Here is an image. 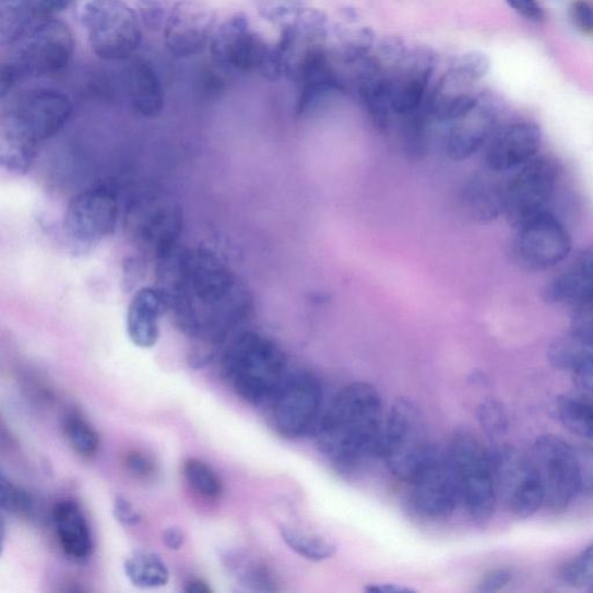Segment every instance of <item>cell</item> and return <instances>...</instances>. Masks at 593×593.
<instances>
[{
  "instance_id": "cell-4",
  "label": "cell",
  "mask_w": 593,
  "mask_h": 593,
  "mask_svg": "<svg viewBox=\"0 0 593 593\" xmlns=\"http://www.w3.org/2000/svg\"><path fill=\"white\" fill-rule=\"evenodd\" d=\"M221 373L238 396L259 406L270 403L289 372L288 361L273 340L244 332L224 352Z\"/></svg>"
},
{
  "instance_id": "cell-44",
  "label": "cell",
  "mask_w": 593,
  "mask_h": 593,
  "mask_svg": "<svg viewBox=\"0 0 593 593\" xmlns=\"http://www.w3.org/2000/svg\"><path fill=\"white\" fill-rule=\"evenodd\" d=\"M506 3L529 22L542 23L545 19L544 9L538 0H506Z\"/></svg>"
},
{
  "instance_id": "cell-24",
  "label": "cell",
  "mask_w": 593,
  "mask_h": 593,
  "mask_svg": "<svg viewBox=\"0 0 593 593\" xmlns=\"http://www.w3.org/2000/svg\"><path fill=\"white\" fill-rule=\"evenodd\" d=\"M548 303L569 305L571 308L593 297V250L584 252L576 263L557 277L544 290Z\"/></svg>"
},
{
  "instance_id": "cell-43",
  "label": "cell",
  "mask_w": 593,
  "mask_h": 593,
  "mask_svg": "<svg viewBox=\"0 0 593 593\" xmlns=\"http://www.w3.org/2000/svg\"><path fill=\"white\" fill-rule=\"evenodd\" d=\"M75 0H31L36 21H48L55 15L67 11Z\"/></svg>"
},
{
  "instance_id": "cell-17",
  "label": "cell",
  "mask_w": 593,
  "mask_h": 593,
  "mask_svg": "<svg viewBox=\"0 0 593 593\" xmlns=\"http://www.w3.org/2000/svg\"><path fill=\"white\" fill-rule=\"evenodd\" d=\"M215 17L197 0H180L169 10L164 27L165 46L177 59L202 52L212 43Z\"/></svg>"
},
{
  "instance_id": "cell-8",
  "label": "cell",
  "mask_w": 593,
  "mask_h": 593,
  "mask_svg": "<svg viewBox=\"0 0 593 593\" xmlns=\"http://www.w3.org/2000/svg\"><path fill=\"white\" fill-rule=\"evenodd\" d=\"M74 38L70 27L56 19L33 26L14 46L10 61L23 79H48L61 74L72 61Z\"/></svg>"
},
{
  "instance_id": "cell-39",
  "label": "cell",
  "mask_w": 593,
  "mask_h": 593,
  "mask_svg": "<svg viewBox=\"0 0 593 593\" xmlns=\"http://www.w3.org/2000/svg\"><path fill=\"white\" fill-rule=\"evenodd\" d=\"M570 332L593 341V297L572 308Z\"/></svg>"
},
{
  "instance_id": "cell-11",
  "label": "cell",
  "mask_w": 593,
  "mask_h": 593,
  "mask_svg": "<svg viewBox=\"0 0 593 593\" xmlns=\"http://www.w3.org/2000/svg\"><path fill=\"white\" fill-rule=\"evenodd\" d=\"M119 215V200L110 188H87L68 205L64 220L67 237L76 251L87 252L114 234Z\"/></svg>"
},
{
  "instance_id": "cell-30",
  "label": "cell",
  "mask_w": 593,
  "mask_h": 593,
  "mask_svg": "<svg viewBox=\"0 0 593 593\" xmlns=\"http://www.w3.org/2000/svg\"><path fill=\"white\" fill-rule=\"evenodd\" d=\"M558 416L562 425L572 434L593 442V399L579 395L559 398Z\"/></svg>"
},
{
  "instance_id": "cell-1",
  "label": "cell",
  "mask_w": 593,
  "mask_h": 593,
  "mask_svg": "<svg viewBox=\"0 0 593 593\" xmlns=\"http://www.w3.org/2000/svg\"><path fill=\"white\" fill-rule=\"evenodd\" d=\"M167 309L179 330L193 340L194 367L205 366L250 311L238 277L207 250L174 251L161 259Z\"/></svg>"
},
{
  "instance_id": "cell-29",
  "label": "cell",
  "mask_w": 593,
  "mask_h": 593,
  "mask_svg": "<svg viewBox=\"0 0 593 593\" xmlns=\"http://www.w3.org/2000/svg\"><path fill=\"white\" fill-rule=\"evenodd\" d=\"M280 533L283 542L298 556L310 561H323L332 558L336 546L321 535L294 525H282Z\"/></svg>"
},
{
  "instance_id": "cell-41",
  "label": "cell",
  "mask_w": 593,
  "mask_h": 593,
  "mask_svg": "<svg viewBox=\"0 0 593 593\" xmlns=\"http://www.w3.org/2000/svg\"><path fill=\"white\" fill-rule=\"evenodd\" d=\"M569 19L573 27L584 35H593V5L588 0H572Z\"/></svg>"
},
{
  "instance_id": "cell-28",
  "label": "cell",
  "mask_w": 593,
  "mask_h": 593,
  "mask_svg": "<svg viewBox=\"0 0 593 593\" xmlns=\"http://www.w3.org/2000/svg\"><path fill=\"white\" fill-rule=\"evenodd\" d=\"M124 573L129 582L140 589H158L169 581L166 564L155 553L135 552L126 560Z\"/></svg>"
},
{
  "instance_id": "cell-23",
  "label": "cell",
  "mask_w": 593,
  "mask_h": 593,
  "mask_svg": "<svg viewBox=\"0 0 593 593\" xmlns=\"http://www.w3.org/2000/svg\"><path fill=\"white\" fill-rule=\"evenodd\" d=\"M59 542L68 558L83 562L91 557L93 543L90 526L79 505L63 501L52 511Z\"/></svg>"
},
{
  "instance_id": "cell-37",
  "label": "cell",
  "mask_w": 593,
  "mask_h": 593,
  "mask_svg": "<svg viewBox=\"0 0 593 593\" xmlns=\"http://www.w3.org/2000/svg\"><path fill=\"white\" fill-rule=\"evenodd\" d=\"M0 502H2V508L7 511L27 515V518L32 514L34 509L29 494L14 486L7 479L5 475H3L2 481H0Z\"/></svg>"
},
{
  "instance_id": "cell-33",
  "label": "cell",
  "mask_w": 593,
  "mask_h": 593,
  "mask_svg": "<svg viewBox=\"0 0 593 593\" xmlns=\"http://www.w3.org/2000/svg\"><path fill=\"white\" fill-rule=\"evenodd\" d=\"M490 70L489 57L483 51H466L455 57L449 73L464 84L485 79Z\"/></svg>"
},
{
  "instance_id": "cell-12",
  "label": "cell",
  "mask_w": 593,
  "mask_h": 593,
  "mask_svg": "<svg viewBox=\"0 0 593 593\" xmlns=\"http://www.w3.org/2000/svg\"><path fill=\"white\" fill-rule=\"evenodd\" d=\"M272 49L263 38L252 31L244 13H237L222 24L210 43V54L215 66L228 74H253L263 76L270 63Z\"/></svg>"
},
{
  "instance_id": "cell-5",
  "label": "cell",
  "mask_w": 593,
  "mask_h": 593,
  "mask_svg": "<svg viewBox=\"0 0 593 593\" xmlns=\"http://www.w3.org/2000/svg\"><path fill=\"white\" fill-rule=\"evenodd\" d=\"M434 447L418 406L411 399H398L386 419L375 456L382 459L398 479L410 483Z\"/></svg>"
},
{
  "instance_id": "cell-18",
  "label": "cell",
  "mask_w": 593,
  "mask_h": 593,
  "mask_svg": "<svg viewBox=\"0 0 593 593\" xmlns=\"http://www.w3.org/2000/svg\"><path fill=\"white\" fill-rule=\"evenodd\" d=\"M133 237L159 260L174 251L182 229V216L175 203L149 200L133 213Z\"/></svg>"
},
{
  "instance_id": "cell-22",
  "label": "cell",
  "mask_w": 593,
  "mask_h": 593,
  "mask_svg": "<svg viewBox=\"0 0 593 593\" xmlns=\"http://www.w3.org/2000/svg\"><path fill=\"white\" fill-rule=\"evenodd\" d=\"M124 84L131 108L141 117H159L165 106V93L159 76L144 60H133L124 71Z\"/></svg>"
},
{
  "instance_id": "cell-2",
  "label": "cell",
  "mask_w": 593,
  "mask_h": 593,
  "mask_svg": "<svg viewBox=\"0 0 593 593\" xmlns=\"http://www.w3.org/2000/svg\"><path fill=\"white\" fill-rule=\"evenodd\" d=\"M384 425L378 391L368 382H354L335 396L319 420L317 443L335 466L353 469L376 455Z\"/></svg>"
},
{
  "instance_id": "cell-10",
  "label": "cell",
  "mask_w": 593,
  "mask_h": 593,
  "mask_svg": "<svg viewBox=\"0 0 593 593\" xmlns=\"http://www.w3.org/2000/svg\"><path fill=\"white\" fill-rule=\"evenodd\" d=\"M489 454L497 500L515 518H532L544 507V493L530 456L509 446Z\"/></svg>"
},
{
  "instance_id": "cell-3",
  "label": "cell",
  "mask_w": 593,
  "mask_h": 593,
  "mask_svg": "<svg viewBox=\"0 0 593 593\" xmlns=\"http://www.w3.org/2000/svg\"><path fill=\"white\" fill-rule=\"evenodd\" d=\"M72 110L67 95L55 88L29 87L10 94L3 111V164L25 171L36 147L66 127Z\"/></svg>"
},
{
  "instance_id": "cell-40",
  "label": "cell",
  "mask_w": 593,
  "mask_h": 593,
  "mask_svg": "<svg viewBox=\"0 0 593 593\" xmlns=\"http://www.w3.org/2000/svg\"><path fill=\"white\" fill-rule=\"evenodd\" d=\"M140 12L143 24L152 31L164 28L169 13L164 0H141Z\"/></svg>"
},
{
  "instance_id": "cell-25",
  "label": "cell",
  "mask_w": 593,
  "mask_h": 593,
  "mask_svg": "<svg viewBox=\"0 0 593 593\" xmlns=\"http://www.w3.org/2000/svg\"><path fill=\"white\" fill-rule=\"evenodd\" d=\"M376 35L367 27H331L327 41L334 62L357 67L366 61L376 47Z\"/></svg>"
},
{
  "instance_id": "cell-36",
  "label": "cell",
  "mask_w": 593,
  "mask_h": 593,
  "mask_svg": "<svg viewBox=\"0 0 593 593\" xmlns=\"http://www.w3.org/2000/svg\"><path fill=\"white\" fill-rule=\"evenodd\" d=\"M477 419L491 438L502 437L508 430V415L499 401L489 399L477 408Z\"/></svg>"
},
{
  "instance_id": "cell-6",
  "label": "cell",
  "mask_w": 593,
  "mask_h": 593,
  "mask_svg": "<svg viewBox=\"0 0 593 593\" xmlns=\"http://www.w3.org/2000/svg\"><path fill=\"white\" fill-rule=\"evenodd\" d=\"M91 48L104 61H126L138 51L140 16L123 0H88L83 10Z\"/></svg>"
},
{
  "instance_id": "cell-46",
  "label": "cell",
  "mask_w": 593,
  "mask_h": 593,
  "mask_svg": "<svg viewBox=\"0 0 593 593\" xmlns=\"http://www.w3.org/2000/svg\"><path fill=\"white\" fill-rule=\"evenodd\" d=\"M512 579L509 569H495L487 573L479 584L482 592H496L503 589Z\"/></svg>"
},
{
  "instance_id": "cell-21",
  "label": "cell",
  "mask_w": 593,
  "mask_h": 593,
  "mask_svg": "<svg viewBox=\"0 0 593 593\" xmlns=\"http://www.w3.org/2000/svg\"><path fill=\"white\" fill-rule=\"evenodd\" d=\"M548 358L558 369L570 371L580 394L593 399V341L569 332L550 344Z\"/></svg>"
},
{
  "instance_id": "cell-15",
  "label": "cell",
  "mask_w": 593,
  "mask_h": 593,
  "mask_svg": "<svg viewBox=\"0 0 593 593\" xmlns=\"http://www.w3.org/2000/svg\"><path fill=\"white\" fill-rule=\"evenodd\" d=\"M408 484L414 508L429 520L450 518L461 502L449 452L444 453L436 446Z\"/></svg>"
},
{
  "instance_id": "cell-14",
  "label": "cell",
  "mask_w": 593,
  "mask_h": 593,
  "mask_svg": "<svg viewBox=\"0 0 593 593\" xmlns=\"http://www.w3.org/2000/svg\"><path fill=\"white\" fill-rule=\"evenodd\" d=\"M559 180V169L547 157H535L515 175L505 189V215L520 227L546 213Z\"/></svg>"
},
{
  "instance_id": "cell-31",
  "label": "cell",
  "mask_w": 593,
  "mask_h": 593,
  "mask_svg": "<svg viewBox=\"0 0 593 593\" xmlns=\"http://www.w3.org/2000/svg\"><path fill=\"white\" fill-rule=\"evenodd\" d=\"M183 475L189 486L205 499L216 500L223 493L221 477L200 459H188L183 464Z\"/></svg>"
},
{
  "instance_id": "cell-32",
  "label": "cell",
  "mask_w": 593,
  "mask_h": 593,
  "mask_svg": "<svg viewBox=\"0 0 593 593\" xmlns=\"http://www.w3.org/2000/svg\"><path fill=\"white\" fill-rule=\"evenodd\" d=\"M64 434L72 449L83 456H92L100 449V437L84 418L71 414L64 420Z\"/></svg>"
},
{
  "instance_id": "cell-35",
  "label": "cell",
  "mask_w": 593,
  "mask_h": 593,
  "mask_svg": "<svg viewBox=\"0 0 593 593\" xmlns=\"http://www.w3.org/2000/svg\"><path fill=\"white\" fill-rule=\"evenodd\" d=\"M561 579L572 588L593 586V544L564 567Z\"/></svg>"
},
{
  "instance_id": "cell-34",
  "label": "cell",
  "mask_w": 593,
  "mask_h": 593,
  "mask_svg": "<svg viewBox=\"0 0 593 593\" xmlns=\"http://www.w3.org/2000/svg\"><path fill=\"white\" fill-rule=\"evenodd\" d=\"M305 8L294 0H271V2L263 3L260 8V14L264 21L283 31L292 28L297 23Z\"/></svg>"
},
{
  "instance_id": "cell-48",
  "label": "cell",
  "mask_w": 593,
  "mask_h": 593,
  "mask_svg": "<svg viewBox=\"0 0 593 593\" xmlns=\"http://www.w3.org/2000/svg\"><path fill=\"white\" fill-rule=\"evenodd\" d=\"M368 592L377 593H412L414 589L392 583H375L366 586Z\"/></svg>"
},
{
  "instance_id": "cell-19",
  "label": "cell",
  "mask_w": 593,
  "mask_h": 593,
  "mask_svg": "<svg viewBox=\"0 0 593 593\" xmlns=\"http://www.w3.org/2000/svg\"><path fill=\"white\" fill-rule=\"evenodd\" d=\"M542 139V131L537 124L530 122L511 124L491 140L487 151V164L496 171L524 166L537 157Z\"/></svg>"
},
{
  "instance_id": "cell-38",
  "label": "cell",
  "mask_w": 593,
  "mask_h": 593,
  "mask_svg": "<svg viewBox=\"0 0 593 593\" xmlns=\"http://www.w3.org/2000/svg\"><path fill=\"white\" fill-rule=\"evenodd\" d=\"M124 465L130 474L140 481H151L157 473L155 461L140 450L128 452L124 456Z\"/></svg>"
},
{
  "instance_id": "cell-27",
  "label": "cell",
  "mask_w": 593,
  "mask_h": 593,
  "mask_svg": "<svg viewBox=\"0 0 593 593\" xmlns=\"http://www.w3.org/2000/svg\"><path fill=\"white\" fill-rule=\"evenodd\" d=\"M34 21L31 0H0V44L14 47L21 43Z\"/></svg>"
},
{
  "instance_id": "cell-26",
  "label": "cell",
  "mask_w": 593,
  "mask_h": 593,
  "mask_svg": "<svg viewBox=\"0 0 593 593\" xmlns=\"http://www.w3.org/2000/svg\"><path fill=\"white\" fill-rule=\"evenodd\" d=\"M225 565L233 577L252 591L276 592L277 582L273 572L261 560L240 552H233L225 556Z\"/></svg>"
},
{
  "instance_id": "cell-7",
  "label": "cell",
  "mask_w": 593,
  "mask_h": 593,
  "mask_svg": "<svg viewBox=\"0 0 593 593\" xmlns=\"http://www.w3.org/2000/svg\"><path fill=\"white\" fill-rule=\"evenodd\" d=\"M449 455L461 502L475 522H487L497 505L489 452L473 435L461 431L452 438Z\"/></svg>"
},
{
  "instance_id": "cell-49",
  "label": "cell",
  "mask_w": 593,
  "mask_h": 593,
  "mask_svg": "<svg viewBox=\"0 0 593 593\" xmlns=\"http://www.w3.org/2000/svg\"><path fill=\"white\" fill-rule=\"evenodd\" d=\"M185 591L189 593H210L213 592L204 581L200 579H191L185 584Z\"/></svg>"
},
{
  "instance_id": "cell-47",
  "label": "cell",
  "mask_w": 593,
  "mask_h": 593,
  "mask_svg": "<svg viewBox=\"0 0 593 593\" xmlns=\"http://www.w3.org/2000/svg\"><path fill=\"white\" fill-rule=\"evenodd\" d=\"M185 535L181 529L177 526H170L163 532L164 545L171 550H178L183 545Z\"/></svg>"
},
{
  "instance_id": "cell-45",
  "label": "cell",
  "mask_w": 593,
  "mask_h": 593,
  "mask_svg": "<svg viewBox=\"0 0 593 593\" xmlns=\"http://www.w3.org/2000/svg\"><path fill=\"white\" fill-rule=\"evenodd\" d=\"M112 512L115 519L124 526H137L141 522L140 513L123 496H118L114 501Z\"/></svg>"
},
{
  "instance_id": "cell-42",
  "label": "cell",
  "mask_w": 593,
  "mask_h": 593,
  "mask_svg": "<svg viewBox=\"0 0 593 593\" xmlns=\"http://www.w3.org/2000/svg\"><path fill=\"white\" fill-rule=\"evenodd\" d=\"M579 490L580 494L593 497V449L578 448Z\"/></svg>"
},
{
  "instance_id": "cell-9",
  "label": "cell",
  "mask_w": 593,
  "mask_h": 593,
  "mask_svg": "<svg viewBox=\"0 0 593 593\" xmlns=\"http://www.w3.org/2000/svg\"><path fill=\"white\" fill-rule=\"evenodd\" d=\"M544 493V506L554 512L566 510L580 494L576 448L554 435L534 442L529 454Z\"/></svg>"
},
{
  "instance_id": "cell-16",
  "label": "cell",
  "mask_w": 593,
  "mask_h": 593,
  "mask_svg": "<svg viewBox=\"0 0 593 593\" xmlns=\"http://www.w3.org/2000/svg\"><path fill=\"white\" fill-rule=\"evenodd\" d=\"M571 252V239L564 224L549 213L519 227L513 256L527 271L543 272L564 262Z\"/></svg>"
},
{
  "instance_id": "cell-13",
  "label": "cell",
  "mask_w": 593,
  "mask_h": 593,
  "mask_svg": "<svg viewBox=\"0 0 593 593\" xmlns=\"http://www.w3.org/2000/svg\"><path fill=\"white\" fill-rule=\"evenodd\" d=\"M322 390L316 376L306 371L288 373L270 403L272 425L286 438H297L316 427Z\"/></svg>"
},
{
  "instance_id": "cell-20",
  "label": "cell",
  "mask_w": 593,
  "mask_h": 593,
  "mask_svg": "<svg viewBox=\"0 0 593 593\" xmlns=\"http://www.w3.org/2000/svg\"><path fill=\"white\" fill-rule=\"evenodd\" d=\"M167 309L162 289L144 286L133 295L127 315V333L137 347H155L161 335V318Z\"/></svg>"
}]
</instances>
